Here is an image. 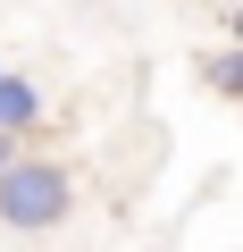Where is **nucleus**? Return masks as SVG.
<instances>
[{
  "instance_id": "f257e3e1",
  "label": "nucleus",
  "mask_w": 243,
  "mask_h": 252,
  "mask_svg": "<svg viewBox=\"0 0 243 252\" xmlns=\"http://www.w3.org/2000/svg\"><path fill=\"white\" fill-rule=\"evenodd\" d=\"M76 210L67 193V168L51 160H0V227H17V235H42Z\"/></svg>"
},
{
  "instance_id": "f03ea898",
  "label": "nucleus",
  "mask_w": 243,
  "mask_h": 252,
  "mask_svg": "<svg viewBox=\"0 0 243 252\" xmlns=\"http://www.w3.org/2000/svg\"><path fill=\"white\" fill-rule=\"evenodd\" d=\"M210 84H218V93H243V59H235V51H210Z\"/></svg>"
}]
</instances>
